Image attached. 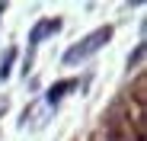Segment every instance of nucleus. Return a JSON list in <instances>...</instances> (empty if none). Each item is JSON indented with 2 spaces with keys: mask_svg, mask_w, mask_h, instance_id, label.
<instances>
[{
  "mask_svg": "<svg viewBox=\"0 0 147 141\" xmlns=\"http://www.w3.org/2000/svg\"><path fill=\"white\" fill-rule=\"evenodd\" d=\"M112 39V26H102V29H96V32H90L86 39H80L77 45H70V48L64 52V64L67 67H74V64H80V61H86L90 55H96V52H99L102 48V45Z\"/></svg>",
  "mask_w": 147,
  "mask_h": 141,
  "instance_id": "f257e3e1",
  "label": "nucleus"
},
{
  "mask_svg": "<svg viewBox=\"0 0 147 141\" xmlns=\"http://www.w3.org/2000/svg\"><path fill=\"white\" fill-rule=\"evenodd\" d=\"M58 29H61V19H38L35 26H32V32H29V48L42 45L48 35H55Z\"/></svg>",
  "mask_w": 147,
  "mask_h": 141,
  "instance_id": "f03ea898",
  "label": "nucleus"
},
{
  "mask_svg": "<svg viewBox=\"0 0 147 141\" xmlns=\"http://www.w3.org/2000/svg\"><path fill=\"white\" fill-rule=\"evenodd\" d=\"M74 87H77V80H61V83H55L51 90H48V103H58L61 96H67Z\"/></svg>",
  "mask_w": 147,
  "mask_h": 141,
  "instance_id": "7ed1b4c3",
  "label": "nucleus"
},
{
  "mask_svg": "<svg viewBox=\"0 0 147 141\" xmlns=\"http://www.w3.org/2000/svg\"><path fill=\"white\" fill-rule=\"evenodd\" d=\"M13 61H16V48H7V52H3V58H0V80H7V77H10Z\"/></svg>",
  "mask_w": 147,
  "mask_h": 141,
  "instance_id": "20e7f679",
  "label": "nucleus"
},
{
  "mask_svg": "<svg viewBox=\"0 0 147 141\" xmlns=\"http://www.w3.org/2000/svg\"><path fill=\"white\" fill-rule=\"evenodd\" d=\"M131 61H134V67H141V61H144V42L134 48V58H131Z\"/></svg>",
  "mask_w": 147,
  "mask_h": 141,
  "instance_id": "39448f33",
  "label": "nucleus"
},
{
  "mask_svg": "<svg viewBox=\"0 0 147 141\" xmlns=\"http://www.w3.org/2000/svg\"><path fill=\"white\" fill-rule=\"evenodd\" d=\"M3 10H7V3H0V13H3Z\"/></svg>",
  "mask_w": 147,
  "mask_h": 141,
  "instance_id": "423d86ee",
  "label": "nucleus"
}]
</instances>
